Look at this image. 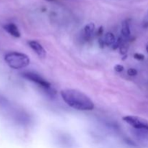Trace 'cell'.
Instances as JSON below:
<instances>
[{
    "instance_id": "3957f363",
    "label": "cell",
    "mask_w": 148,
    "mask_h": 148,
    "mask_svg": "<svg viewBox=\"0 0 148 148\" xmlns=\"http://www.w3.org/2000/svg\"><path fill=\"white\" fill-rule=\"evenodd\" d=\"M22 76L24 78H25L26 79H27V80L30 81V82H35L37 85H38L39 86L43 88V89L51 90L50 82H49L47 80L43 79L41 76H40L38 74L30 72H24V73H22Z\"/></svg>"
},
{
    "instance_id": "7a4b0ae2",
    "label": "cell",
    "mask_w": 148,
    "mask_h": 148,
    "mask_svg": "<svg viewBox=\"0 0 148 148\" xmlns=\"http://www.w3.org/2000/svg\"><path fill=\"white\" fill-rule=\"evenodd\" d=\"M4 61L10 67L14 69H23L30 64V59L27 55L17 51L7 53L4 56Z\"/></svg>"
},
{
    "instance_id": "ba28073f",
    "label": "cell",
    "mask_w": 148,
    "mask_h": 148,
    "mask_svg": "<svg viewBox=\"0 0 148 148\" xmlns=\"http://www.w3.org/2000/svg\"><path fill=\"white\" fill-rule=\"evenodd\" d=\"M121 33H122V36L125 38H128L130 36V34H131L130 25H129V23L127 20L123 22L122 25H121Z\"/></svg>"
},
{
    "instance_id": "5b68a950",
    "label": "cell",
    "mask_w": 148,
    "mask_h": 148,
    "mask_svg": "<svg viewBox=\"0 0 148 148\" xmlns=\"http://www.w3.org/2000/svg\"><path fill=\"white\" fill-rule=\"evenodd\" d=\"M28 45L32 49L35 51V53L40 58H44L46 55V50L43 49L41 44L38 43V42L36 41V40H29Z\"/></svg>"
},
{
    "instance_id": "7c38bea8",
    "label": "cell",
    "mask_w": 148,
    "mask_h": 148,
    "mask_svg": "<svg viewBox=\"0 0 148 148\" xmlns=\"http://www.w3.org/2000/svg\"><path fill=\"white\" fill-rule=\"evenodd\" d=\"M114 69H115V71H116L117 72H122L123 70H124V67L122 66V65L117 64V65H116L115 66H114Z\"/></svg>"
},
{
    "instance_id": "6da1fadb",
    "label": "cell",
    "mask_w": 148,
    "mask_h": 148,
    "mask_svg": "<svg viewBox=\"0 0 148 148\" xmlns=\"http://www.w3.org/2000/svg\"><path fill=\"white\" fill-rule=\"evenodd\" d=\"M61 95L64 102L78 111H91L94 108L92 100L81 91L75 89H65L61 91Z\"/></svg>"
},
{
    "instance_id": "52a82bcc",
    "label": "cell",
    "mask_w": 148,
    "mask_h": 148,
    "mask_svg": "<svg viewBox=\"0 0 148 148\" xmlns=\"http://www.w3.org/2000/svg\"><path fill=\"white\" fill-rule=\"evenodd\" d=\"M95 24L92 23H90L88 24H87L84 27V36H85V39H89L90 38V37L92 36V33L95 31Z\"/></svg>"
},
{
    "instance_id": "9c48e42d",
    "label": "cell",
    "mask_w": 148,
    "mask_h": 148,
    "mask_svg": "<svg viewBox=\"0 0 148 148\" xmlns=\"http://www.w3.org/2000/svg\"><path fill=\"white\" fill-rule=\"evenodd\" d=\"M116 40L114 36V35L112 33H107L105 36V39H104V42L105 44L107 46H113L114 43H116Z\"/></svg>"
},
{
    "instance_id": "4fadbf2b",
    "label": "cell",
    "mask_w": 148,
    "mask_h": 148,
    "mask_svg": "<svg viewBox=\"0 0 148 148\" xmlns=\"http://www.w3.org/2000/svg\"><path fill=\"white\" fill-rule=\"evenodd\" d=\"M103 28L102 26H101V27L98 28V32H97V34L99 35V36H101V35L103 34Z\"/></svg>"
},
{
    "instance_id": "9a60e30c",
    "label": "cell",
    "mask_w": 148,
    "mask_h": 148,
    "mask_svg": "<svg viewBox=\"0 0 148 148\" xmlns=\"http://www.w3.org/2000/svg\"><path fill=\"white\" fill-rule=\"evenodd\" d=\"M146 51H147V52L148 53V42L147 44H146Z\"/></svg>"
},
{
    "instance_id": "30bf717a",
    "label": "cell",
    "mask_w": 148,
    "mask_h": 148,
    "mask_svg": "<svg viewBox=\"0 0 148 148\" xmlns=\"http://www.w3.org/2000/svg\"><path fill=\"white\" fill-rule=\"evenodd\" d=\"M127 73H128V75H130V76H136L138 72H137V69H134V68H130V69H129L128 71H127Z\"/></svg>"
},
{
    "instance_id": "5bb4252c",
    "label": "cell",
    "mask_w": 148,
    "mask_h": 148,
    "mask_svg": "<svg viewBox=\"0 0 148 148\" xmlns=\"http://www.w3.org/2000/svg\"><path fill=\"white\" fill-rule=\"evenodd\" d=\"M98 42H99V45H100V46H101V48H103L104 44H105V42L103 41V40H102L101 38H100L99 40H98Z\"/></svg>"
},
{
    "instance_id": "277c9868",
    "label": "cell",
    "mask_w": 148,
    "mask_h": 148,
    "mask_svg": "<svg viewBox=\"0 0 148 148\" xmlns=\"http://www.w3.org/2000/svg\"><path fill=\"white\" fill-rule=\"evenodd\" d=\"M123 120L130 125L138 130H145L148 131V121L134 116H126L123 117Z\"/></svg>"
},
{
    "instance_id": "8fae6325",
    "label": "cell",
    "mask_w": 148,
    "mask_h": 148,
    "mask_svg": "<svg viewBox=\"0 0 148 148\" xmlns=\"http://www.w3.org/2000/svg\"><path fill=\"white\" fill-rule=\"evenodd\" d=\"M134 59H137V60H140V61L144 60V59H145L144 55L142 54V53H134Z\"/></svg>"
},
{
    "instance_id": "2e32d148",
    "label": "cell",
    "mask_w": 148,
    "mask_h": 148,
    "mask_svg": "<svg viewBox=\"0 0 148 148\" xmlns=\"http://www.w3.org/2000/svg\"><path fill=\"white\" fill-rule=\"evenodd\" d=\"M145 27H148V22H147V23H145V25H144Z\"/></svg>"
},
{
    "instance_id": "8992f818",
    "label": "cell",
    "mask_w": 148,
    "mask_h": 148,
    "mask_svg": "<svg viewBox=\"0 0 148 148\" xmlns=\"http://www.w3.org/2000/svg\"><path fill=\"white\" fill-rule=\"evenodd\" d=\"M4 29L11 36L15 38L20 37V33L19 31L18 28L14 23H9V24L5 25L4 26Z\"/></svg>"
}]
</instances>
